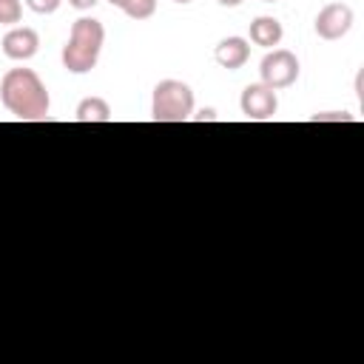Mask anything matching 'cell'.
Instances as JSON below:
<instances>
[{"label":"cell","mask_w":364,"mask_h":364,"mask_svg":"<svg viewBox=\"0 0 364 364\" xmlns=\"http://www.w3.org/2000/svg\"><path fill=\"white\" fill-rule=\"evenodd\" d=\"M0 102L9 114H14L23 122H37L48 117L51 97L46 82L31 68H11L0 80Z\"/></svg>","instance_id":"1"},{"label":"cell","mask_w":364,"mask_h":364,"mask_svg":"<svg viewBox=\"0 0 364 364\" xmlns=\"http://www.w3.org/2000/svg\"><path fill=\"white\" fill-rule=\"evenodd\" d=\"M102 43H105V28H102L100 20H94V17L74 20L71 34H68V40L63 46V65H65V71L88 74L97 65V60H100Z\"/></svg>","instance_id":"2"},{"label":"cell","mask_w":364,"mask_h":364,"mask_svg":"<svg viewBox=\"0 0 364 364\" xmlns=\"http://www.w3.org/2000/svg\"><path fill=\"white\" fill-rule=\"evenodd\" d=\"M154 122H185L193 117V91L182 80H159L151 97Z\"/></svg>","instance_id":"3"},{"label":"cell","mask_w":364,"mask_h":364,"mask_svg":"<svg viewBox=\"0 0 364 364\" xmlns=\"http://www.w3.org/2000/svg\"><path fill=\"white\" fill-rule=\"evenodd\" d=\"M259 77L273 91L290 88L299 80V57L287 48H273V51L264 54V60L259 65Z\"/></svg>","instance_id":"4"},{"label":"cell","mask_w":364,"mask_h":364,"mask_svg":"<svg viewBox=\"0 0 364 364\" xmlns=\"http://www.w3.org/2000/svg\"><path fill=\"white\" fill-rule=\"evenodd\" d=\"M239 108L247 119L253 122H264V119H273L276 111H279V97L273 88H267L264 82H250L245 85L242 97H239Z\"/></svg>","instance_id":"5"},{"label":"cell","mask_w":364,"mask_h":364,"mask_svg":"<svg viewBox=\"0 0 364 364\" xmlns=\"http://www.w3.org/2000/svg\"><path fill=\"white\" fill-rule=\"evenodd\" d=\"M355 23V14L347 3H327L316 14V34L321 40H341Z\"/></svg>","instance_id":"6"},{"label":"cell","mask_w":364,"mask_h":364,"mask_svg":"<svg viewBox=\"0 0 364 364\" xmlns=\"http://www.w3.org/2000/svg\"><path fill=\"white\" fill-rule=\"evenodd\" d=\"M40 51V34L31 26H14L3 34V54L14 63H26Z\"/></svg>","instance_id":"7"},{"label":"cell","mask_w":364,"mask_h":364,"mask_svg":"<svg viewBox=\"0 0 364 364\" xmlns=\"http://www.w3.org/2000/svg\"><path fill=\"white\" fill-rule=\"evenodd\" d=\"M213 60H216L222 68L236 71V68H242V65L250 60V43H247L245 37H225V40L216 43Z\"/></svg>","instance_id":"8"},{"label":"cell","mask_w":364,"mask_h":364,"mask_svg":"<svg viewBox=\"0 0 364 364\" xmlns=\"http://www.w3.org/2000/svg\"><path fill=\"white\" fill-rule=\"evenodd\" d=\"M282 37H284V28H282V23H279L276 17L262 14V17H256V20L250 23V43H253V46L273 48V46L282 43Z\"/></svg>","instance_id":"9"},{"label":"cell","mask_w":364,"mask_h":364,"mask_svg":"<svg viewBox=\"0 0 364 364\" xmlns=\"http://www.w3.org/2000/svg\"><path fill=\"white\" fill-rule=\"evenodd\" d=\"M74 119L77 122H111V105H108V100H102V97H85L80 105H77V111H74Z\"/></svg>","instance_id":"10"},{"label":"cell","mask_w":364,"mask_h":364,"mask_svg":"<svg viewBox=\"0 0 364 364\" xmlns=\"http://www.w3.org/2000/svg\"><path fill=\"white\" fill-rule=\"evenodd\" d=\"M114 9L128 14L131 20H148L156 11V0H108Z\"/></svg>","instance_id":"11"},{"label":"cell","mask_w":364,"mask_h":364,"mask_svg":"<svg viewBox=\"0 0 364 364\" xmlns=\"http://www.w3.org/2000/svg\"><path fill=\"white\" fill-rule=\"evenodd\" d=\"M20 14H23L20 0H0V26H14V23H20Z\"/></svg>","instance_id":"12"},{"label":"cell","mask_w":364,"mask_h":364,"mask_svg":"<svg viewBox=\"0 0 364 364\" xmlns=\"http://www.w3.org/2000/svg\"><path fill=\"white\" fill-rule=\"evenodd\" d=\"M63 0H26V6L34 11V14H54L60 9Z\"/></svg>","instance_id":"13"},{"label":"cell","mask_w":364,"mask_h":364,"mask_svg":"<svg viewBox=\"0 0 364 364\" xmlns=\"http://www.w3.org/2000/svg\"><path fill=\"white\" fill-rule=\"evenodd\" d=\"M327 119H330V122H353V117L344 114V111H341V114H338V111H327V114H316V117H313V122H327Z\"/></svg>","instance_id":"14"},{"label":"cell","mask_w":364,"mask_h":364,"mask_svg":"<svg viewBox=\"0 0 364 364\" xmlns=\"http://www.w3.org/2000/svg\"><path fill=\"white\" fill-rule=\"evenodd\" d=\"M74 9H80V11H88V9H94L100 0H68Z\"/></svg>","instance_id":"15"},{"label":"cell","mask_w":364,"mask_h":364,"mask_svg":"<svg viewBox=\"0 0 364 364\" xmlns=\"http://www.w3.org/2000/svg\"><path fill=\"white\" fill-rule=\"evenodd\" d=\"M193 119H199V122H205V119H216V111H213V108H202L199 114H193Z\"/></svg>","instance_id":"16"},{"label":"cell","mask_w":364,"mask_h":364,"mask_svg":"<svg viewBox=\"0 0 364 364\" xmlns=\"http://www.w3.org/2000/svg\"><path fill=\"white\" fill-rule=\"evenodd\" d=\"M219 6H225V9H236V6H242L245 0H216Z\"/></svg>","instance_id":"17"},{"label":"cell","mask_w":364,"mask_h":364,"mask_svg":"<svg viewBox=\"0 0 364 364\" xmlns=\"http://www.w3.org/2000/svg\"><path fill=\"white\" fill-rule=\"evenodd\" d=\"M173 3H182V6H185V3H191V0H173Z\"/></svg>","instance_id":"18"},{"label":"cell","mask_w":364,"mask_h":364,"mask_svg":"<svg viewBox=\"0 0 364 364\" xmlns=\"http://www.w3.org/2000/svg\"><path fill=\"white\" fill-rule=\"evenodd\" d=\"M262 3H279V0H262Z\"/></svg>","instance_id":"19"}]
</instances>
